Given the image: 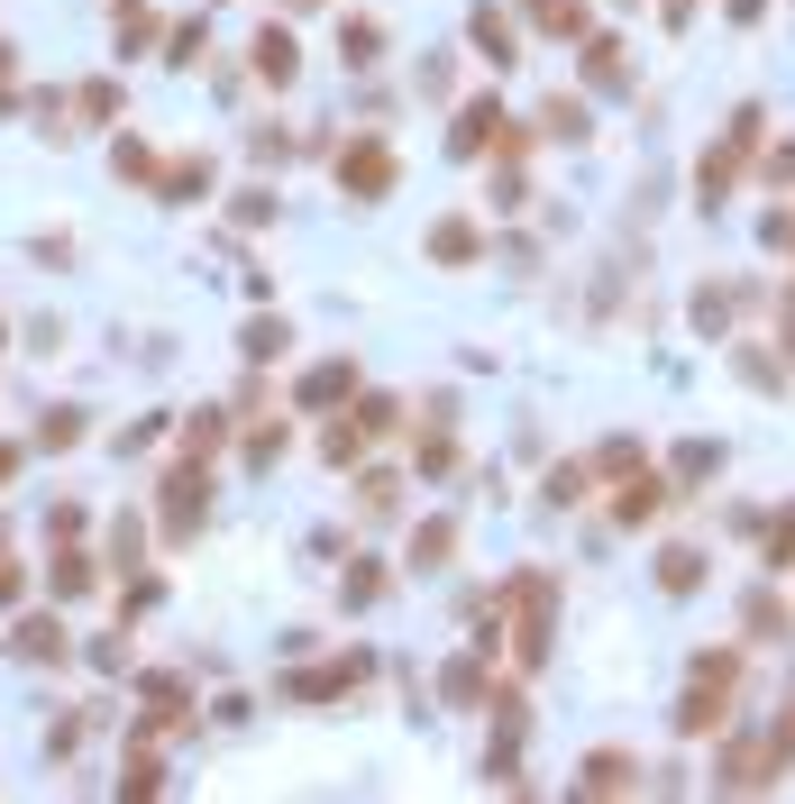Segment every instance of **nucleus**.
I'll return each instance as SVG.
<instances>
[{
    "label": "nucleus",
    "mask_w": 795,
    "mask_h": 804,
    "mask_svg": "<svg viewBox=\"0 0 795 804\" xmlns=\"http://www.w3.org/2000/svg\"><path fill=\"white\" fill-rule=\"evenodd\" d=\"M732 686H740V667L713 650V659H695V686H686V704H677V722L686 732H723V713H732Z\"/></svg>",
    "instance_id": "obj_1"
},
{
    "label": "nucleus",
    "mask_w": 795,
    "mask_h": 804,
    "mask_svg": "<svg viewBox=\"0 0 795 804\" xmlns=\"http://www.w3.org/2000/svg\"><path fill=\"white\" fill-rule=\"evenodd\" d=\"M384 184H394V155H384V147H348V193L375 201Z\"/></svg>",
    "instance_id": "obj_2"
},
{
    "label": "nucleus",
    "mask_w": 795,
    "mask_h": 804,
    "mask_svg": "<svg viewBox=\"0 0 795 804\" xmlns=\"http://www.w3.org/2000/svg\"><path fill=\"white\" fill-rule=\"evenodd\" d=\"M631 786H640V768L622 749H595V759H585V795H631Z\"/></svg>",
    "instance_id": "obj_3"
},
{
    "label": "nucleus",
    "mask_w": 795,
    "mask_h": 804,
    "mask_svg": "<svg viewBox=\"0 0 795 804\" xmlns=\"http://www.w3.org/2000/svg\"><path fill=\"white\" fill-rule=\"evenodd\" d=\"M192 522H201V476H174V485H165V531L192 539Z\"/></svg>",
    "instance_id": "obj_4"
},
{
    "label": "nucleus",
    "mask_w": 795,
    "mask_h": 804,
    "mask_svg": "<svg viewBox=\"0 0 795 804\" xmlns=\"http://www.w3.org/2000/svg\"><path fill=\"white\" fill-rule=\"evenodd\" d=\"M476 56H494V65H512L522 46H512V19L503 10H476Z\"/></svg>",
    "instance_id": "obj_5"
},
{
    "label": "nucleus",
    "mask_w": 795,
    "mask_h": 804,
    "mask_svg": "<svg viewBox=\"0 0 795 804\" xmlns=\"http://www.w3.org/2000/svg\"><path fill=\"white\" fill-rule=\"evenodd\" d=\"M56 650H65L56 621H19V659H56Z\"/></svg>",
    "instance_id": "obj_6"
},
{
    "label": "nucleus",
    "mask_w": 795,
    "mask_h": 804,
    "mask_svg": "<svg viewBox=\"0 0 795 804\" xmlns=\"http://www.w3.org/2000/svg\"><path fill=\"white\" fill-rule=\"evenodd\" d=\"M732 138H759V110H740V128H732ZM723 184H732V155L713 147V165H704V193H723Z\"/></svg>",
    "instance_id": "obj_7"
},
{
    "label": "nucleus",
    "mask_w": 795,
    "mask_h": 804,
    "mask_svg": "<svg viewBox=\"0 0 795 804\" xmlns=\"http://www.w3.org/2000/svg\"><path fill=\"white\" fill-rule=\"evenodd\" d=\"M256 73H293V37H284V28L256 37Z\"/></svg>",
    "instance_id": "obj_8"
},
{
    "label": "nucleus",
    "mask_w": 795,
    "mask_h": 804,
    "mask_svg": "<svg viewBox=\"0 0 795 804\" xmlns=\"http://www.w3.org/2000/svg\"><path fill=\"white\" fill-rule=\"evenodd\" d=\"M430 247H440V256H476V229L467 220H440V229H430Z\"/></svg>",
    "instance_id": "obj_9"
},
{
    "label": "nucleus",
    "mask_w": 795,
    "mask_h": 804,
    "mask_svg": "<svg viewBox=\"0 0 795 804\" xmlns=\"http://www.w3.org/2000/svg\"><path fill=\"white\" fill-rule=\"evenodd\" d=\"M119 786H128V795H156V786H165V768H156V759H128Z\"/></svg>",
    "instance_id": "obj_10"
},
{
    "label": "nucleus",
    "mask_w": 795,
    "mask_h": 804,
    "mask_svg": "<svg viewBox=\"0 0 795 804\" xmlns=\"http://www.w3.org/2000/svg\"><path fill=\"white\" fill-rule=\"evenodd\" d=\"M375 46H384V37L366 28V19H348V65H375Z\"/></svg>",
    "instance_id": "obj_11"
},
{
    "label": "nucleus",
    "mask_w": 795,
    "mask_h": 804,
    "mask_svg": "<svg viewBox=\"0 0 795 804\" xmlns=\"http://www.w3.org/2000/svg\"><path fill=\"white\" fill-rule=\"evenodd\" d=\"M329 394H348V366H320L312 384H302V403H329Z\"/></svg>",
    "instance_id": "obj_12"
},
{
    "label": "nucleus",
    "mask_w": 795,
    "mask_h": 804,
    "mask_svg": "<svg viewBox=\"0 0 795 804\" xmlns=\"http://www.w3.org/2000/svg\"><path fill=\"white\" fill-rule=\"evenodd\" d=\"M658 576H668V585L686 594V585H695V576H704V567H695V549H668V567H658Z\"/></svg>",
    "instance_id": "obj_13"
},
{
    "label": "nucleus",
    "mask_w": 795,
    "mask_h": 804,
    "mask_svg": "<svg viewBox=\"0 0 795 804\" xmlns=\"http://www.w3.org/2000/svg\"><path fill=\"white\" fill-rule=\"evenodd\" d=\"M412 558H421V567H440V558H448V522H430V531L412 539Z\"/></svg>",
    "instance_id": "obj_14"
},
{
    "label": "nucleus",
    "mask_w": 795,
    "mask_h": 804,
    "mask_svg": "<svg viewBox=\"0 0 795 804\" xmlns=\"http://www.w3.org/2000/svg\"><path fill=\"white\" fill-rule=\"evenodd\" d=\"M83 585H92V567H83V558L65 549V558H56V594H83Z\"/></svg>",
    "instance_id": "obj_15"
},
{
    "label": "nucleus",
    "mask_w": 795,
    "mask_h": 804,
    "mask_svg": "<svg viewBox=\"0 0 795 804\" xmlns=\"http://www.w3.org/2000/svg\"><path fill=\"white\" fill-rule=\"evenodd\" d=\"M768 567H795V512L778 522V539H768Z\"/></svg>",
    "instance_id": "obj_16"
},
{
    "label": "nucleus",
    "mask_w": 795,
    "mask_h": 804,
    "mask_svg": "<svg viewBox=\"0 0 795 804\" xmlns=\"http://www.w3.org/2000/svg\"><path fill=\"white\" fill-rule=\"evenodd\" d=\"M10 594H19V567H0V604H10Z\"/></svg>",
    "instance_id": "obj_17"
},
{
    "label": "nucleus",
    "mask_w": 795,
    "mask_h": 804,
    "mask_svg": "<svg viewBox=\"0 0 795 804\" xmlns=\"http://www.w3.org/2000/svg\"><path fill=\"white\" fill-rule=\"evenodd\" d=\"M686 10H695V0H668V28H677V19H686Z\"/></svg>",
    "instance_id": "obj_18"
},
{
    "label": "nucleus",
    "mask_w": 795,
    "mask_h": 804,
    "mask_svg": "<svg viewBox=\"0 0 795 804\" xmlns=\"http://www.w3.org/2000/svg\"><path fill=\"white\" fill-rule=\"evenodd\" d=\"M786 357H795V329H786Z\"/></svg>",
    "instance_id": "obj_19"
}]
</instances>
